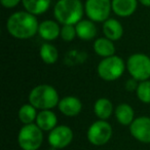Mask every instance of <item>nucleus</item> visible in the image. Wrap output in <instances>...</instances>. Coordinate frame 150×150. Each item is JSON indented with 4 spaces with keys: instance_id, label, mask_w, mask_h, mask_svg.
I'll return each instance as SVG.
<instances>
[{
    "instance_id": "nucleus-1",
    "label": "nucleus",
    "mask_w": 150,
    "mask_h": 150,
    "mask_svg": "<svg viewBox=\"0 0 150 150\" xmlns=\"http://www.w3.org/2000/svg\"><path fill=\"white\" fill-rule=\"evenodd\" d=\"M39 23L36 16L28 11H17L7 19L6 29L17 39H29L38 33Z\"/></svg>"
},
{
    "instance_id": "nucleus-2",
    "label": "nucleus",
    "mask_w": 150,
    "mask_h": 150,
    "mask_svg": "<svg viewBox=\"0 0 150 150\" xmlns=\"http://www.w3.org/2000/svg\"><path fill=\"white\" fill-rule=\"evenodd\" d=\"M84 6L80 0H59L54 7V16L59 24L76 25L82 20Z\"/></svg>"
},
{
    "instance_id": "nucleus-3",
    "label": "nucleus",
    "mask_w": 150,
    "mask_h": 150,
    "mask_svg": "<svg viewBox=\"0 0 150 150\" xmlns=\"http://www.w3.org/2000/svg\"><path fill=\"white\" fill-rule=\"evenodd\" d=\"M59 102L58 91L50 84H39L32 88L29 94V103L40 111L50 110L58 106Z\"/></svg>"
},
{
    "instance_id": "nucleus-4",
    "label": "nucleus",
    "mask_w": 150,
    "mask_h": 150,
    "mask_svg": "<svg viewBox=\"0 0 150 150\" xmlns=\"http://www.w3.org/2000/svg\"><path fill=\"white\" fill-rule=\"evenodd\" d=\"M127 64L118 56H112L105 58L99 63L97 67V72L100 78L105 81H114L121 77L123 74Z\"/></svg>"
},
{
    "instance_id": "nucleus-5",
    "label": "nucleus",
    "mask_w": 150,
    "mask_h": 150,
    "mask_svg": "<svg viewBox=\"0 0 150 150\" xmlns=\"http://www.w3.org/2000/svg\"><path fill=\"white\" fill-rule=\"evenodd\" d=\"M127 69L132 78L139 82L149 80L150 78V58L145 54L137 52L127 61Z\"/></svg>"
},
{
    "instance_id": "nucleus-6",
    "label": "nucleus",
    "mask_w": 150,
    "mask_h": 150,
    "mask_svg": "<svg viewBox=\"0 0 150 150\" xmlns=\"http://www.w3.org/2000/svg\"><path fill=\"white\" fill-rule=\"evenodd\" d=\"M43 141L42 129L37 125H25L19 132L18 142L23 150H37Z\"/></svg>"
},
{
    "instance_id": "nucleus-7",
    "label": "nucleus",
    "mask_w": 150,
    "mask_h": 150,
    "mask_svg": "<svg viewBox=\"0 0 150 150\" xmlns=\"http://www.w3.org/2000/svg\"><path fill=\"white\" fill-rule=\"evenodd\" d=\"M112 11V0H86L84 13L94 23H104Z\"/></svg>"
},
{
    "instance_id": "nucleus-8",
    "label": "nucleus",
    "mask_w": 150,
    "mask_h": 150,
    "mask_svg": "<svg viewBox=\"0 0 150 150\" xmlns=\"http://www.w3.org/2000/svg\"><path fill=\"white\" fill-rule=\"evenodd\" d=\"M88 140L95 146L105 145L112 136V127L106 120L95 121L88 129Z\"/></svg>"
},
{
    "instance_id": "nucleus-9",
    "label": "nucleus",
    "mask_w": 150,
    "mask_h": 150,
    "mask_svg": "<svg viewBox=\"0 0 150 150\" xmlns=\"http://www.w3.org/2000/svg\"><path fill=\"white\" fill-rule=\"evenodd\" d=\"M73 140V132L67 125H57L48 135V143L52 148L62 149Z\"/></svg>"
},
{
    "instance_id": "nucleus-10",
    "label": "nucleus",
    "mask_w": 150,
    "mask_h": 150,
    "mask_svg": "<svg viewBox=\"0 0 150 150\" xmlns=\"http://www.w3.org/2000/svg\"><path fill=\"white\" fill-rule=\"evenodd\" d=\"M129 132L136 140L142 143H150V117L140 116L129 125Z\"/></svg>"
},
{
    "instance_id": "nucleus-11",
    "label": "nucleus",
    "mask_w": 150,
    "mask_h": 150,
    "mask_svg": "<svg viewBox=\"0 0 150 150\" xmlns=\"http://www.w3.org/2000/svg\"><path fill=\"white\" fill-rule=\"evenodd\" d=\"M59 110L61 113L68 117H74L78 115L82 110V103L77 97L67 96L61 99L59 102Z\"/></svg>"
},
{
    "instance_id": "nucleus-12",
    "label": "nucleus",
    "mask_w": 150,
    "mask_h": 150,
    "mask_svg": "<svg viewBox=\"0 0 150 150\" xmlns=\"http://www.w3.org/2000/svg\"><path fill=\"white\" fill-rule=\"evenodd\" d=\"M38 34L42 39L46 41H52L61 35V27L58 22L45 20L39 24Z\"/></svg>"
},
{
    "instance_id": "nucleus-13",
    "label": "nucleus",
    "mask_w": 150,
    "mask_h": 150,
    "mask_svg": "<svg viewBox=\"0 0 150 150\" xmlns=\"http://www.w3.org/2000/svg\"><path fill=\"white\" fill-rule=\"evenodd\" d=\"M138 0H112V11L120 18H129L136 11Z\"/></svg>"
},
{
    "instance_id": "nucleus-14",
    "label": "nucleus",
    "mask_w": 150,
    "mask_h": 150,
    "mask_svg": "<svg viewBox=\"0 0 150 150\" xmlns=\"http://www.w3.org/2000/svg\"><path fill=\"white\" fill-rule=\"evenodd\" d=\"M75 29L77 37L83 41H90L97 35V27L91 20H81L75 25Z\"/></svg>"
},
{
    "instance_id": "nucleus-15",
    "label": "nucleus",
    "mask_w": 150,
    "mask_h": 150,
    "mask_svg": "<svg viewBox=\"0 0 150 150\" xmlns=\"http://www.w3.org/2000/svg\"><path fill=\"white\" fill-rule=\"evenodd\" d=\"M103 33L105 37L112 41H117L123 35V27L119 21L115 19H108L103 23Z\"/></svg>"
},
{
    "instance_id": "nucleus-16",
    "label": "nucleus",
    "mask_w": 150,
    "mask_h": 150,
    "mask_svg": "<svg viewBox=\"0 0 150 150\" xmlns=\"http://www.w3.org/2000/svg\"><path fill=\"white\" fill-rule=\"evenodd\" d=\"M57 123H58V117L52 110H41L37 114L36 125L42 131H52L57 127Z\"/></svg>"
},
{
    "instance_id": "nucleus-17",
    "label": "nucleus",
    "mask_w": 150,
    "mask_h": 150,
    "mask_svg": "<svg viewBox=\"0 0 150 150\" xmlns=\"http://www.w3.org/2000/svg\"><path fill=\"white\" fill-rule=\"evenodd\" d=\"M94 50L99 57L103 59L112 57L115 54V46L112 40L106 37H100L95 40L94 42Z\"/></svg>"
},
{
    "instance_id": "nucleus-18",
    "label": "nucleus",
    "mask_w": 150,
    "mask_h": 150,
    "mask_svg": "<svg viewBox=\"0 0 150 150\" xmlns=\"http://www.w3.org/2000/svg\"><path fill=\"white\" fill-rule=\"evenodd\" d=\"M135 113L131 105L127 103H121L115 108V117L117 121L122 125H131L135 120Z\"/></svg>"
},
{
    "instance_id": "nucleus-19",
    "label": "nucleus",
    "mask_w": 150,
    "mask_h": 150,
    "mask_svg": "<svg viewBox=\"0 0 150 150\" xmlns=\"http://www.w3.org/2000/svg\"><path fill=\"white\" fill-rule=\"evenodd\" d=\"M94 112L101 120H106L113 113V104L107 98H100L95 102Z\"/></svg>"
},
{
    "instance_id": "nucleus-20",
    "label": "nucleus",
    "mask_w": 150,
    "mask_h": 150,
    "mask_svg": "<svg viewBox=\"0 0 150 150\" xmlns=\"http://www.w3.org/2000/svg\"><path fill=\"white\" fill-rule=\"evenodd\" d=\"M25 11L34 16H39L47 11L50 0H22Z\"/></svg>"
},
{
    "instance_id": "nucleus-21",
    "label": "nucleus",
    "mask_w": 150,
    "mask_h": 150,
    "mask_svg": "<svg viewBox=\"0 0 150 150\" xmlns=\"http://www.w3.org/2000/svg\"><path fill=\"white\" fill-rule=\"evenodd\" d=\"M39 56L41 60L43 61L45 64L52 65L58 61L59 59V52L56 48V46L52 45V43H43L40 46L39 50Z\"/></svg>"
},
{
    "instance_id": "nucleus-22",
    "label": "nucleus",
    "mask_w": 150,
    "mask_h": 150,
    "mask_svg": "<svg viewBox=\"0 0 150 150\" xmlns=\"http://www.w3.org/2000/svg\"><path fill=\"white\" fill-rule=\"evenodd\" d=\"M37 114L38 113L36 112V108L30 103L22 105V107L19 110V113H18L19 119L24 125L33 123V121L36 120V118H37Z\"/></svg>"
},
{
    "instance_id": "nucleus-23",
    "label": "nucleus",
    "mask_w": 150,
    "mask_h": 150,
    "mask_svg": "<svg viewBox=\"0 0 150 150\" xmlns=\"http://www.w3.org/2000/svg\"><path fill=\"white\" fill-rule=\"evenodd\" d=\"M136 94H137L138 99L142 103L150 104V80L139 82Z\"/></svg>"
},
{
    "instance_id": "nucleus-24",
    "label": "nucleus",
    "mask_w": 150,
    "mask_h": 150,
    "mask_svg": "<svg viewBox=\"0 0 150 150\" xmlns=\"http://www.w3.org/2000/svg\"><path fill=\"white\" fill-rule=\"evenodd\" d=\"M61 38L64 41L70 42L74 40V38L77 36L76 34V29L74 25H64L61 28Z\"/></svg>"
},
{
    "instance_id": "nucleus-25",
    "label": "nucleus",
    "mask_w": 150,
    "mask_h": 150,
    "mask_svg": "<svg viewBox=\"0 0 150 150\" xmlns=\"http://www.w3.org/2000/svg\"><path fill=\"white\" fill-rule=\"evenodd\" d=\"M138 86H139V82H138V80L134 79V78L127 79L125 84V90H127V92H136L138 88Z\"/></svg>"
},
{
    "instance_id": "nucleus-26",
    "label": "nucleus",
    "mask_w": 150,
    "mask_h": 150,
    "mask_svg": "<svg viewBox=\"0 0 150 150\" xmlns=\"http://www.w3.org/2000/svg\"><path fill=\"white\" fill-rule=\"evenodd\" d=\"M0 2H1L2 6L5 7V8H13L20 2H22V0H0Z\"/></svg>"
},
{
    "instance_id": "nucleus-27",
    "label": "nucleus",
    "mask_w": 150,
    "mask_h": 150,
    "mask_svg": "<svg viewBox=\"0 0 150 150\" xmlns=\"http://www.w3.org/2000/svg\"><path fill=\"white\" fill-rule=\"evenodd\" d=\"M142 5L144 6H147V7H150V0H138Z\"/></svg>"
},
{
    "instance_id": "nucleus-28",
    "label": "nucleus",
    "mask_w": 150,
    "mask_h": 150,
    "mask_svg": "<svg viewBox=\"0 0 150 150\" xmlns=\"http://www.w3.org/2000/svg\"><path fill=\"white\" fill-rule=\"evenodd\" d=\"M48 150H58V149H56V148H52V149H48Z\"/></svg>"
}]
</instances>
